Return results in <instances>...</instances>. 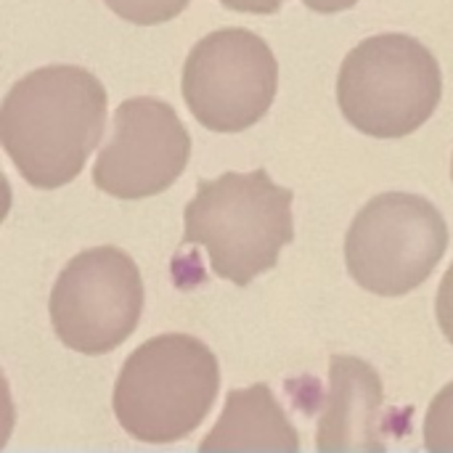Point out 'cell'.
<instances>
[{
    "mask_svg": "<svg viewBox=\"0 0 453 453\" xmlns=\"http://www.w3.org/2000/svg\"><path fill=\"white\" fill-rule=\"evenodd\" d=\"M106 90L96 74L50 64L21 77L0 106V141L21 178L35 188L72 183L106 125Z\"/></svg>",
    "mask_w": 453,
    "mask_h": 453,
    "instance_id": "1",
    "label": "cell"
},
{
    "mask_svg": "<svg viewBox=\"0 0 453 453\" xmlns=\"http://www.w3.org/2000/svg\"><path fill=\"white\" fill-rule=\"evenodd\" d=\"M292 199L263 167L202 180L183 212V244L202 247L215 276L247 287L295 242Z\"/></svg>",
    "mask_w": 453,
    "mask_h": 453,
    "instance_id": "2",
    "label": "cell"
},
{
    "mask_svg": "<svg viewBox=\"0 0 453 453\" xmlns=\"http://www.w3.org/2000/svg\"><path fill=\"white\" fill-rule=\"evenodd\" d=\"M220 390L215 353L191 334L146 340L122 364L114 385V417L141 443H178L212 411Z\"/></svg>",
    "mask_w": 453,
    "mask_h": 453,
    "instance_id": "3",
    "label": "cell"
},
{
    "mask_svg": "<svg viewBox=\"0 0 453 453\" xmlns=\"http://www.w3.org/2000/svg\"><path fill=\"white\" fill-rule=\"evenodd\" d=\"M441 96L438 58L417 37L398 32L361 40L337 77L340 111L372 138L411 135L433 117Z\"/></svg>",
    "mask_w": 453,
    "mask_h": 453,
    "instance_id": "4",
    "label": "cell"
},
{
    "mask_svg": "<svg viewBox=\"0 0 453 453\" xmlns=\"http://www.w3.org/2000/svg\"><path fill=\"white\" fill-rule=\"evenodd\" d=\"M449 250L441 210L417 194H380L353 220L345 236L350 276L374 295L401 297L422 287Z\"/></svg>",
    "mask_w": 453,
    "mask_h": 453,
    "instance_id": "5",
    "label": "cell"
},
{
    "mask_svg": "<svg viewBox=\"0 0 453 453\" xmlns=\"http://www.w3.org/2000/svg\"><path fill=\"white\" fill-rule=\"evenodd\" d=\"M48 311L64 348L85 356L111 353L141 321V271L119 247L85 250L58 273Z\"/></svg>",
    "mask_w": 453,
    "mask_h": 453,
    "instance_id": "6",
    "label": "cell"
},
{
    "mask_svg": "<svg viewBox=\"0 0 453 453\" xmlns=\"http://www.w3.org/2000/svg\"><path fill=\"white\" fill-rule=\"evenodd\" d=\"M180 88L202 127L242 133L268 114L279 90V64L260 35L226 27L191 48Z\"/></svg>",
    "mask_w": 453,
    "mask_h": 453,
    "instance_id": "7",
    "label": "cell"
},
{
    "mask_svg": "<svg viewBox=\"0 0 453 453\" xmlns=\"http://www.w3.org/2000/svg\"><path fill=\"white\" fill-rule=\"evenodd\" d=\"M191 157V135L175 109L159 98L122 101L106 146L93 165V183L125 202L167 191Z\"/></svg>",
    "mask_w": 453,
    "mask_h": 453,
    "instance_id": "8",
    "label": "cell"
},
{
    "mask_svg": "<svg viewBox=\"0 0 453 453\" xmlns=\"http://www.w3.org/2000/svg\"><path fill=\"white\" fill-rule=\"evenodd\" d=\"M385 433L388 411L377 369L353 356H332L316 449L324 453L382 451L388 449Z\"/></svg>",
    "mask_w": 453,
    "mask_h": 453,
    "instance_id": "9",
    "label": "cell"
},
{
    "mask_svg": "<svg viewBox=\"0 0 453 453\" xmlns=\"http://www.w3.org/2000/svg\"><path fill=\"white\" fill-rule=\"evenodd\" d=\"M300 435L289 425L268 385L231 390L218 425L199 443L202 451H300Z\"/></svg>",
    "mask_w": 453,
    "mask_h": 453,
    "instance_id": "10",
    "label": "cell"
},
{
    "mask_svg": "<svg viewBox=\"0 0 453 453\" xmlns=\"http://www.w3.org/2000/svg\"><path fill=\"white\" fill-rule=\"evenodd\" d=\"M425 449L430 453L453 451V382L446 385L425 414Z\"/></svg>",
    "mask_w": 453,
    "mask_h": 453,
    "instance_id": "11",
    "label": "cell"
},
{
    "mask_svg": "<svg viewBox=\"0 0 453 453\" xmlns=\"http://www.w3.org/2000/svg\"><path fill=\"white\" fill-rule=\"evenodd\" d=\"M104 3L125 21L138 27H151L180 16L191 0H104Z\"/></svg>",
    "mask_w": 453,
    "mask_h": 453,
    "instance_id": "12",
    "label": "cell"
},
{
    "mask_svg": "<svg viewBox=\"0 0 453 453\" xmlns=\"http://www.w3.org/2000/svg\"><path fill=\"white\" fill-rule=\"evenodd\" d=\"M435 313H438V324L446 334V340L453 345V263L446 271L441 289H438V300H435Z\"/></svg>",
    "mask_w": 453,
    "mask_h": 453,
    "instance_id": "13",
    "label": "cell"
},
{
    "mask_svg": "<svg viewBox=\"0 0 453 453\" xmlns=\"http://www.w3.org/2000/svg\"><path fill=\"white\" fill-rule=\"evenodd\" d=\"M226 8L239 11V13H276L284 0H220Z\"/></svg>",
    "mask_w": 453,
    "mask_h": 453,
    "instance_id": "14",
    "label": "cell"
},
{
    "mask_svg": "<svg viewBox=\"0 0 453 453\" xmlns=\"http://www.w3.org/2000/svg\"><path fill=\"white\" fill-rule=\"evenodd\" d=\"M311 11L316 13H337V11H348L353 8L358 0H303Z\"/></svg>",
    "mask_w": 453,
    "mask_h": 453,
    "instance_id": "15",
    "label": "cell"
},
{
    "mask_svg": "<svg viewBox=\"0 0 453 453\" xmlns=\"http://www.w3.org/2000/svg\"><path fill=\"white\" fill-rule=\"evenodd\" d=\"M451 178H453V165H451Z\"/></svg>",
    "mask_w": 453,
    "mask_h": 453,
    "instance_id": "16",
    "label": "cell"
}]
</instances>
